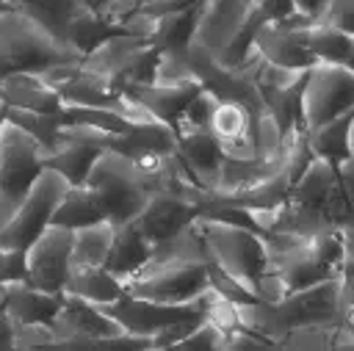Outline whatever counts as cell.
I'll return each mask as SVG.
<instances>
[{
	"label": "cell",
	"instance_id": "12",
	"mask_svg": "<svg viewBox=\"0 0 354 351\" xmlns=\"http://www.w3.org/2000/svg\"><path fill=\"white\" fill-rule=\"evenodd\" d=\"M340 285L343 276H332L324 282H315L310 287L290 290L279 304V315L288 329L299 323H313V321H337L340 312Z\"/></svg>",
	"mask_w": 354,
	"mask_h": 351
},
{
	"label": "cell",
	"instance_id": "6",
	"mask_svg": "<svg viewBox=\"0 0 354 351\" xmlns=\"http://www.w3.org/2000/svg\"><path fill=\"white\" fill-rule=\"evenodd\" d=\"M66 188H69V180L61 171L44 166V171L36 177V182L28 191V196L22 199V205L0 227V246H6V249H28L41 235V229L53 221L55 205L61 202Z\"/></svg>",
	"mask_w": 354,
	"mask_h": 351
},
{
	"label": "cell",
	"instance_id": "48",
	"mask_svg": "<svg viewBox=\"0 0 354 351\" xmlns=\"http://www.w3.org/2000/svg\"><path fill=\"white\" fill-rule=\"evenodd\" d=\"M3 122H6V102L0 99V130H3Z\"/></svg>",
	"mask_w": 354,
	"mask_h": 351
},
{
	"label": "cell",
	"instance_id": "13",
	"mask_svg": "<svg viewBox=\"0 0 354 351\" xmlns=\"http://www.w3.org/2000/svg\"><path fill=\"white\" fill-rule=\"evenodd\" d=\"M199 216V205L194 199L177 196V193H152L144 210L133 218V224L141 229V235L158 246L160 240L177 235L183 227H188Z\"/></svg>",
	"mask_w": 354,
	"mask_h": 351
},
{
	"label": "cell",
	"instance_id": "15",
	"mask_svg": "<svg viewBox=\"0 0 354 351\" xmlns=\"http://www.w3.org/2000/svg\"><path fill=\"white\" fill-rule=\"evenodd\" d=\"M64 293H50L36 287L28 279H17L6 285V304L3 312L14 323H50L61 310Z\"/></svg>",
	"mask_w": 354,
	"mask_h": 351
},
{
	"label": "cell",
	"instance_id": "23",
	"mask_svg": "<svg viewBox=\"0 0 354 351\" xmlns=\"http://www.w3.org/2000/svg\"><path fill=\"white\" fill-rule=\"evenodd\" d=\"M111 149H119L127 158H141V155H152V152H174L177 149V130L166 122L133 124L116 135Z\"/></svg>",
	"mask_w": 354,
	"mask_h": 351
},
{
	"label": "cell",
	"instance_id": "16",
	"mask_svg": "<svg viewBox=\"0 0 354 351\" xmlns=\"http://www.w3.org/2000/svg\"><path fill=\"white\" fill-rule=\"evenodd\" d=\"M177 155L191 171V177L205 188L213 191L221 174V146L213 130H199V133H183L177 135Z\"/></svg>",
	"mask_w": 354,
	"mask_h": 351
},
{
	"label": "cell",
	"instance_id": "37",
	"mask_svg": "<svg viewBox=\"0 0 354 351\" xmlns=\"http://www.w3.org/2000/svg\"><path fill=\"white\" fill-rule=\"evenodd\" d=\"M14 348H55V332L50 323H14Z\"/></svg>",
	"mask_w": 354,
	"mask_h": 351
},
{
	"label": "cell",
	"instance_id": "17",
	"mask_svg": "<svg viewBox=\"0 0 354 351\" xmlns=\"http://www.w3.org/2000/svg\"><path fill=\"white\" fill-rule=\"evenodd\" d=\"M199 88H202V83H155L152 80V83L127 86L124 91L133 94L158 122H166L174 127V122L180 119V113L196 97Z\"/></svg>",
	"mask_w": 354,
	"mask_h": 351
},
{
	"label": "cell",
	"instance_id": "28",
	"mask_svg": "<svg viewBox=\"0 0 354 351\" xmlns=\"http://www.w3.org/2000/svg\"><path fill=\"white\" fill-rule=\"evenodd\" d=\"M354 113V111H351ZM351 113L346 116H337L321 127H313L307 130V138H310V149L313 155L329 160L335 169L351 158V144H348V124H351Z\"/></svg>",
	"mask_w": 354,
	"mask_h": 351
},
{
	"label": "cell",
	"instance_id": "33",
	"mask_svg": "<svg viewBox=\"0 0 354 351\" xmlns=\"http://www.w3.org/2000/svg\"><path fill=\"white\" fill-rule=\"evenodd\" d=\"M340 323L337 321H313V323H299L288 332L279 348H335Z\"/></svg>",
	"mask_w": 354,
	"mask_h": 351
},
{
	"label": "cell",
	"instance_id": "9",
	"mask_svg": "<svg viewBox=\"0 0 354 351\" xmlns=\"http://www.w3.org/2000/svg\"><path fill=\"white\" fill-rule=\"evenodd\" d=\"M72 235L75 229L61 224H47L41 229V235L25 249L28 282L50 293H64L72 268Z\"/></svg>",
	"mask_w": 354,
	"mask_h": 351
},
{
	"label": "cell",
	"instance_id": "46",
	"mask_svg": "<svg viewBox=\"0 0 354 351\" xmlns=\"http://www.w3.org/2000/svg\"><path fill=\"white\" fill-rule=\"evenodd\" d=\"M83 3H86V6L91 8V11H97V14H102V11H105V6H108L111 0H83Z\"/></svg>",
	"mask_w": 354,
	"mask_h": 351
},
{
	"label": "cell",
	"instance_id": "27",
	"mask_svg": "<svg viewBox=\"0 0 354 351\" xmlns=\"http://www.w3.org/2000/svg\"><path fill=\"white\" fill-rule=\"evenodd\" d=\"M116 224L108 218L77 227L72 235V265H105L113 246Z\"/></svg>",
	"mask_w": 354,
	"mask_h": 351
},
{
	"label": "cell",
	"instance_id": "24",
	"mask_svg": "<svg viewBox=\"0 0 354 351\" xmlns=\"http://www.w3.org/2000/svg\"><path fill=\"white\" fill-rule=\"evenodd\" d=\"M102 218H108V216H105V207H102L97 191L88 182H80V185H69L64 191L61 202L55 205V213H53L50 224L77 229V227H86V224H94V221H102Z\"/></svg>",
	"mask_w": 354,
	"mask_h": 351
},
{
	"label": "cell",
	"instance_id": "26",
	"mask_svg": "<svg viewBox=\"0 0 354 351\" xmlns=\"http://www.w3.org/2000/svg\"><path fill=\"white\" fill-rule=\"evenodd\" d=\"M122 91L124 88L116 86L111 77L97 75V72H88L83 66L77 72V77L69 80L61 88V99H64V105H100V108H113Z\"/></svg>",
	"mask_w": 354,
	"mask_h": 351
},
{
	"label": "cell",
	"instance_id": "34",
	"mask_svg": "<svg viewBox=\"0 0 354 351\" xmlns=\"http://www.w3.org/2000/svg\"><path fill=\"white\" fill-rule=\"evenodd\" d=\"M218 97L207 88H199L196 97L185 105V111L180 113V119L174 122V130L177 135L183 133H199V130H210V122H213V113L218 108Z\"/></svg>",
	"mask_w": 354,
	"mask_h": 351
},
{
	"label": "cell",
	"instance_id": "41",
	"mask_svg": "<svg viewBox=\"0 0 354 351\" xmlns=\"http://www.w3.org/2000/svg\"><path fill=\"white\" fill-rule=\"evenodd\" d=\"M17 279H28L25 249L0 246V282H17Z\"/></svg>",
	"mask_w": 354,
	"mask_h": 351
},
{
	"label": "cell",
	"instance_id": "7",
	"mask_svg": "<svg viewBox=\"0 0 354 351\" xmlns=\"http://www.w3.org/2000/svg\"><path fill=\"white\" fill-rule=\"evenodd\" d=\"M354 111V72L343 64H315L307 72L301 113L304 127H321Z\"/></svg>",
	"mask_w": 354,
	"mask_h": 351
},
{
	"label": "cell",
	"instance_id": "25",
	"mask_svg": "<svg viewBox=\"0 0 354 351\" xmlns=\"http://www.w3.org/2000/svg\"><path fill=\"white\" fill-rule=\"evenodd\" d=\"M299 39L318 64H343L346 66V61L351 55V47H354L351 33H346L340 28H332L326 22H318V19L299 28Z\"/></svg>",
	"mask_w": 354,
	"mask_h": 351
},
{
	"label": "cell",
	"instance_id": "4",
	"mask_svg": "<svg viewBox=\"0 0 354 351\" xmlns=\"http://www.w3.org/2000/svg\"><path fill=\"white\" fill-rule=\"evenodd\" d=\"M44 163L47 146L19 124L6 119L0 130V227L22 205L36 177L44 171Z\"/></svg>",
	"mask_w": 354,
	"mask_h": 351
},
{
	"label": "cell",
	"instance_id": "19",
	"mask_svg": "<svg viewBox=\"0 0 354 351\" xmlns=\"http://www.w3.org/2000/svg\"><path fill=\"white\" fill-rule=\"evenodd\" d=\"M64 293L77 296L88 304L105 307L124 293V282L116 274H111L105 265H72Z\"/></svg>",
	"mask_w": 354,
	"mask_h": 351
},
{
	"label": "cell",
	"instance_id": "47",
	"mask_svg": "<svg viewBox=\"0 0 354 351\" xmlns=\"http://www.w3.org/2000/svg\"><path fill=\"white\" fill-rule=\"evenodd\" d=\"M348 144H351V158H354V113H351V124H348Z\"/></svg>",
	"mask_w": 354,
	"mask_h": 351
},
{
	"label": "cell",
	"instance_id": "3",
	"mask_svg": "<svg viewBox=\"0 0 354 351\" xmlns=\"http://www.w3.org/2000/svg\"><path fill=\"white\" fill-rule=\"evenodd\" d=\"M86 182L97 191L108 221L116 227L133 221L152 196V188H149L144 171L138 169V163L111 146L102 149V155L97 158V163L91 166L88 177H86Z\"/></svg>",
	"mask_w": 354,
	"mask_h": 351
},
{
	"label": "cell",
	"instance_id": "21",
	"mask_svg": "<svg viewBox=\"0 0 354 351\" xmlns=\"http://www.w3.org/2000/svg\"><path fill=\"white\" fill-rule=\"evenodd\" d=\"M340 185V177H337V169L324 160V158H313L307 163V169L296 177V182L290 185V193L288 199L299 202V205H307V207H315V210H324L332 191Z\"/></svg>",
	"mask_w": 354,
	"mask_h": 351
},
{
	"label": "cell",
	"instance_id": "32",
	"mask_svg": "<svg viewBox=\"0 0 354 351\" xmlns=\"http://www.w3.org/2000/svg\"><path fill=\"white\" fill-rule=\"evenodd\" d=\"M155 83H199L188 47H160L155 61Z\"/></svg>",
	"mask_w": 354,
	"mask_h": 351
},
{
	"label": "cell",
	"instance_id": "20",
	"mask_svg": "<svg viewBox=\"0 0 354 351\" xmlns=\"http://www.w3.org/2000/svg\"><path fill=\"white\" fill-rule=\"evenodd\" d=\"M152 243L141 235V229L127 221V224H119L116 227V235H113V246H111V254H108V263L105 268L111 274H116L122 282H127L152 254Z\"/></svg>",
	"mask_w": 354,
	"mask_h": 351
},
{
	"label": "cell",
	"instance_id": "14",
	"mask_svg": "<svg viewBox=\"0 0 354 351\" xmlns=\"http://www.w3.org/2000/svg\"><path fill=\"white\" fill-rule=\"evenodd\" d=\"M254 50L277 64V66H288V69H313L318 61L310 55V50L301 44L299 39V28L288 25L285 19H266L257 33H254Z\"/></svg>",
	"mask_w": 354,
	"mask_h": 351
},
{
	"label": "cell",
	"instance_id": "39",
	"mask_svg": "<svg viewBox=\"0 0 354 351\" xmlns=\"http://www.w3.org/2000/svg\"><path fill=\"white\" fill-rule=\"evenodd\" d=\"M80 69H83V61H61V64H50V66H44V69H39L36 75H39L47 86H53V88L61 94V88H64L69 80H75Z\"/></svg>",
	"mask_w": 354,
	"mask_h": 351
},
{
	"label": "cell",
	"instance_id": "22",
	"mask_svg": "<svg viewBox=\"0 0 354 351\" xmlns=\"http://www.w3.org/2000/svg\"><path fill=\"white\" fill-rule=\"evenodd\" d=\"M105 146H97L91 141H80V138H61L55 149L47 152V169L61 171L69 185H80L86 182L91 166L97 163V158L102 155Z\"/></svg>",
	"mask_w": 354,
	"mask_h": 351
},
{
	"label": "cell",
	"instance_id": "44",
	"mask_svg": "<svg viewBox=\"0 0 354 351\" xmlns=\"http://www.w3.org/2000/svg\"><path fill=\"white\" fill-rule=\"evenodd\" d=\"M0 348H14V321L0 310Z\"/></svg>",
	"mask_w": 354,
	"mask_h": 351
},
{
	"label": "cell",
	"instance_id": "38",
	"mask_svg": "<svg viewBox=\"0 0 354 351\" xmlns=\"http://www.w3.org/2000/svg\"><path fill=\"white\" fill-rule=\"evenodd\" d=\"M318 22H326L354 36V0H324Z\"/></svg>",
	"mask_w": 354,
	"mask_h": 351
},
{
	"label": "cell",
	"instance_id": "29",
	"mask_svg": "<svg viewBox=\"0 0 354 351\" xmlns=\"http://www.w3.org/2000/svg\"><path fill=\"white\" fill-rule=\"evenodd\" d=\"M238 321L241 326H246L249 332L271 340L277 348L282 345V340L288 337V326L277 310V304H268V301H260V298H252V301H241L238 304Z\"/></svg>",
	"mask_w": 354,
	"mask_h": 351
},
{
	"label": "cell",
	"instance_id": "31",
	"mask_svg": "<svg viewBox=\"0 0 354 351\" xmlns=\"http://www.w3.org/2000/svg\"><path fill=\"white\" fill-rule=\"evenodd\" d=\"M254 122H257V113H252L243 102H232V99H221L216 113H213V122H210V130L218 141H227V138H241V135H254Z\"/></svg>",
	"mask_w": 354,
	"mask_h": 351
},
{
	"label": "cell",
	"instance_id": "11",
	"mask_svg": "<svg viewBox=\"0 0 354 351\" xmlns=\"http://www.w3.org/2000/svg\"><path fill=\"white\" fill-rule=\"evenodd\" d=\"M205 293L199 298H194L191 304H158V301H149V298H138V296L122 293L116 301L105 304L102 310L122 329H127L133 334H149L152 337L158 329H163L171 321L191 318V315H205Z\"/></svg>",
	"mask_w": 354,
	"mask_h": 351
},
{
	"label": "cell",
	"instance_id": "51",
	"mask_svg": "<svg viewBox=\"0 0 354 351\" xmlns=\"http://www.w3.org/2000/svg\"><path fill=\"white\" fill-rule=\"evenodd\" d=\"M254 3H266V0H254Z\"/></svg>",
	"mask_w": 354,
	"mask_h": 351
},
{
	"label": "cell",
	"instance_id": "2",
	"mask_svg": "<svg viewBox=\"0 0 354 351\" xmlns=\"http://www.w3.org/2000/svg\"><path fill=\"white\" fill-rule=\"evenodd\" d=\"M194 224L207 246L210 263L218 265L232 279H238L249 293H254V285H257L260 274L266 271L263 235L246 224H235V221L202 216V213L194 218Z\"/></svg>",
	"mask_w": 354,
	"mask_h": 351
},
{
	"label": "cell",
	"instance_id": "30",
	"mask_svg": "<svg viewBox=\"0 0 354 351\" xmlns=\"http://www.w3.org/2000/svg\"><path fill=\"white\" fill-rule=\"evenodd\" d=\"M6 119L28 130L33 138H39L47 152L58 146L61 141V124H64V111H25V108H11L6 105Z\"/></svg>",
	"mask_w": 354,
	"mask_h": 351
},
{
	"label": "cell",
	"instance_id": "42",
	"mask_svg": "<svg viewBox=\"0 0 354 351\" xmlns=\"http://www.w3.org/2000/svg\"><path fill=\"white\" fill-rule=\"evenodd\" d=\"M340 238H343V254H346V274H354V218L340 224Z\"/></svg>",
	"mask_w": 354,
	"mask_h": 351
},
{
	"label": "cell",
	"instance_id": "43",
	"mask_svg": "<svg viewBox=\"0 0 354 351\" xmlns=\"http://www.w3.org/2000/svg\"><path fill=\"white\" fill-rule=\"evenodd\" d=\"M337 177H340V188L346 191V196H348V202L354 207V158H348V160H343L337 166Z\"/></svg>",
	"mask_w": 354,
	"mask_h": 351
},
{
	"label": "cell",
	"instance_id": "18",
	"mask_svg": "<svg viewBox=\"0 0 354 351\" xmlns=\"http://www.w3.org/2000/svg\"><path fill=\"white\" fill-rule=\"evenodd\" d=\"M0 99L11 108L25 111H64L61 94L36 72H11L0 77Z\"/></svg>",
	"mask_w": 354,
	"mask_h": 351
},
{
	"label": "cell",
	"instance_id": "8",
	"mask_svg": "<svg viewBox=\"0 0 354 351\" xmlns=\"http://www.w3.org/2000/svg\"><path fill=\"white\" fill-rule=\"evenodd\" d=\"M50 326L55 332V348H100V340L122 332V326L102 307L69 293H64L61 310Z\"/></svg>",
	"mask_w": 354,
	"mask_h": 351
},
{
	"label": "cell",
	"instance_id": "5",
	"mask_svg": "<svg viewBox=\"0 0 354 351\" xmlns=\"http://www.w3.org/2000/svg\"><path fill=\"white\" fill-rule=\"evenodd\" d=\"M210 263H144L127 282L124 293L158 304H191L210 287Z\"/></svg>",
	"mask_w": 354,
	"mask_h": 351
},
{
	"label": "cell",
	"instance_id": "35",
	"mask_svg": "<svg viewBox=\"0 0 354 351\" xmlns=\"http://www.w3.org/2000/svg\"><path fill=\"white\" fill-rule=\"evenodd\" d=\"M282 138H285V133L279 130V124H277V119L268 113V111H263L260 116H257V122H254V144H257V158H279L282 155Z\"/></svg>",
	"mask_w": 354,
	"mask_h": 351
},
{
	"label": "cell",
	"instance_id": "45",
	"mask_svg": "<svg viewBox=\"0 0 354 351\" xmlns=\"http://www.w3.org/2000/svg\"><path fill=\"white\" fill-rule=\"evenodd\" d=\"M290 3H293V11L307 14V17H315V19H318V14L324 8V0H290Z\"/></svg>",
	"mask_w": 354,
	"mask_h": 351
},
{
	"label": "cell",
	"instance_id": "40",
	"mask_svg": "<svg viewBox=\"0 0 354 351\" xmlns=\"http://www.w3.org/2000/svg\"><path fill=\"white\" fill-rule=\"evenodd\" d=\"M241 348H277V345H274L271 340H266V337L249 332L246 326H235V329H230V332L224 334L221 351H241Z\"/></svg>",
	"mask_w": 354,
	"mask_h": 351
},
{
	"label": "cell",
	"instance_id": "36",
	"mask_svg": "<svg viewBox=\"0 0 354 351\" xmlns=\"http://www.w3.org/2000/svg\"><path fill=\"white\" fill-rule=\"evenodd\" d=\"M221 340H224V332L218 326H213L207 318H202L177 345L174 351H221Z\"/></svg>",
	"mask_w": 354,
	"mask_h": 351
},
{
	"label": "cell",
	"instance_id": "50",
	"mask_svg": "<svg viewBox=\"0 0 354 351\" xmlns=\"http://www.w3.org/2000/svg\"><path fill=\"white\" fill-rule=\"evenodd\" d=\"M11 3H14V0H0V11H3V8H11Z\"/></svg>",
	"mask_w": 354,
	"mask_h": 351
},
{
	"label": "cell",
	"instance_id": "10",
	"mask_svg": "<svg viewBox=\"0 0 354 351\" xmlns=\"http://www.w3.org/2000/svg\"><path fill=\"white\" fill-rule=\"evenodd\" d=\"M254 6V0H199L188 44L210 53H224L249 22Z\"/></svg>",
	"mask_w": 354,
	"mask_h": 351
},
{
	"label": "cell",
	"instance_id": "49",
	"mask_svg": "<svg viewBox=\"0 0 354 351\" xmlns=\"http://www.w3.org/2000/svg\"><path fill=\"white\" fill-rule=\"evenodd\" d=\"M346 66L354 72V47H351V55H348V61H346Z\"/></svg>",
	"mask_w": 354,
	"mask_h": 351
},
{
	"label": "cell",
	"instance_id": "1",
	"mask_svg": "<svg viewBox=\"0 0 354 351\" xmlns=\"http://www.w3.org/2000/svg\"><path fill=\"white\" fill-rule=\"evenodd\" d=\"M86 53L47 30L22 8L0 11V77L11 72H39L61 61H83Z\"/></svg>",
	"mask_w": 354,
	"mask_h": 351
}]
</instances>
